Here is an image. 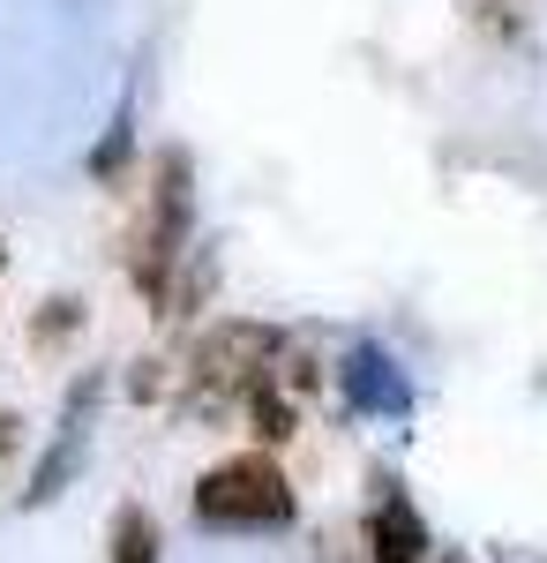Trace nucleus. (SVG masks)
<instances>
[{
  "label": "nucleus",
  "instance_id": "f257e3e1",
  "mask_svg": "<svg viewBox=\"0 0 547 563\" xmlns=\"http://www.w3.org/2000/svg\"><path fill=\"white\" fill-rule=\"evenodd\" d=\"M196 519L217 533H270V526H293V481L278 474V459H225L196 481Z\"/></svg>",
  "mask_w": 547,
  "mask_h": 563
},
{
  "label": "nucleus",
  "instance_id": "f03ea898",
  "mask_svg": "<svg viewBox=\"0 0 547 563\" xmlns=\"http://www.w3.org/2000/svg\"><path fill=\"white\" fill-rule=\"evenodd\" d=\"M196 166H188V151L172 143L158 151V166H150V211L135 225V241H127V271H135V286L143 294H158L166 301V278L172 263H180V241H188V211H196Z\"/></svg>",
  "mask_w": 547,
  "mask_h": 563
},
{
  "label": "nucleus",
  "instance_id": "7ed1b4c3",
  "mask_svg": "<svg viewBox=\"0 0 547 563\" xmlns=\"http://www.w3.org/2000/svg\"><path fill=\"white\" fill-rule=\"evenodd\" d=\"M98 398H105V376H98V368H90V376H76L68 406H60V429H53L38 474H31V488H23V504H31V511H45L60 488H76V474H83V459H90V421H98Z\"/></svg>",
  "mask_w": 547,
  "mask_h": 563
},
{
  "label": "nucleus",
  "instance_id": "20e7f679",
  "mask_svg": "<svg viewBox=\"0 0 547 563\" xmlns=\"http://www.w3.org/2000/svg\"><path fill=\"white\" fill-rule=\"evenodd\" d=\"M337 384L353 398V413H376V421H405L413 413V384H405V368L382 346H353L337 361Z\"/></svg>",
  "mask_w": 547,
  "mask_h": 563
},
{
  "label": "nucleus",
  "instance_id": "39448f33",
  "mask_svg": "<svg viewBox=\"0 0 547 563\" xmlns=\"http://www.w3.org/2000/svg\"><path fill=\"white\" fill-rule=\"evenodd\" d=\"M263 353H278V331H263V323H225L211 346L196 353V384H225L248 398L255 390V361Z\"/></svg>",
  "mask_w": 547,
  "mask_h": 563
},
{
  "label": "nucleus",
  "instance_id": "423d86ee",
  "mask_svg": "<svg viewBox=\"0 0 547 563\" xmlns=\"http://www.w3.org/2000/svg\"><path fill=\"white\" fill-rule=\"evenodd\" d=\"M368 541H376V563H421L427 556V526H421V511L390 488L376 504V519H368Z\"/></svg>",
  "mask_w": 547,
  "mask_h": 563
},
{
  "label": "nucleus",
  "instance_id": "0eeeda50",
  "mask_svg": "<svg viewBox=\"0 0 547 563\" xmlns=\"http://www.w3.org/2000/svg\"><path fill=\"white\" fill-rule=\"evenodd\" d=\"M113 563H158V519L143 504L113 511Z\"/></svg>",
  "mask_w": 547,
  "mask_h": 563
},
{
  "label": "nucleus",
  "instance_id": "6e6552de",
  "mask_svg": "<svg viewBox=\"0 0 547 563\" xmlns=\"http://www.w3.org/2000/svg\"><path fill=\"white\" fill-rule=\"evenodd\" d=\"M248 406H255V421H263V435H270V443H286V435L300 429V413L286 406V398H278V390H263V384H255V390H248Z\"/></svg>",
  "mask_w": 547,
  "mask_h": 563
},
{
  "label": "nucleus",
  "instance_id": "1a4fd4ad",
  "mask_svg": "<svg viewBox=\"0 0 547 563\" xmlns=\"http://www.w3.org/2000/svg\"><path fill=\"white\" fill-rule=\"evenodd\" d=\"M121 158H127V106L113 113V129H105V143L90 151V174H98V180H113V166H121Z\"/></svg>",
  "mask_w": 547,
  "mask_h": 563
},
{
  "label": "nucleus",
  "instance_id": "9d476101",
  "mask_svg": "<svg viewBox=\"0 0 547 563\" xmlns=\"http://www.w3.org/2000/svg\"><path fill=\"white\" fill-rule=\"evenodd\" d=\"M8 443H15V421H8V413H0V451H8Z\"/></svg>",
  "mask_w": 547,
  "mask_h": 563
},
{
  "label": "nucleus",
  "instance_id": "9b49d317",
  "mask_svg": "<svg viewBox=\"0 0 547 563\" xmlns=\"http://www.w3.org/2000/svg\"><path fill=\"white\" fill-rule=\"evenodd\" d=\"M0 256H8V249H0Z\"/></svg>",
  "mask_w": 547,
  "mask_h": 563
}]
</instances>
